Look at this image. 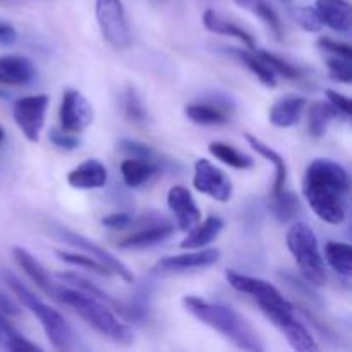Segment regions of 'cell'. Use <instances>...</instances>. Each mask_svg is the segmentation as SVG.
Returning a JSON list of instances; mask_svg holds the SVG:
<instances>
[{
    "mask_svg": "<svg viewBox=\"0 0 352 352\" xmlns=\"http://www.w3.org/2000/svg\"><path fill=\"white\" fill-rule=\"evenodd\" d=\"M349 186V174L342 165L329 158H316L305 172L302 195L318 219L339 226L346 220Z\"/></svg>",
    "mask_w": 352,
    "mask_h": 352,
    "instance_id": "1",
    "label": "cell"
},
{
    "mask_svg": "<svg viewBox=\"0 0 352 352\" xmlns=\"http://www.w3.org/2000/svg\"><path fill=\"white\" fill-rule=\"evenodd\" d=\"M182 306L189 315L195 316L206 327L226 337L230 344L241 351L263 352L265 346L261 344L258 333L251 329L250 323L232 308L220 302H210L198 296H186L182 298Z\"/></svg>",
    "mask_w": 352,
    "mask_h": 352,
    "instance_id": "2",
    "label": "cell"
},
{
    "mask_svg": "<svg viewBox=\"0 0 352 352\" xmlns=\"http://www.w3.org/2000/svg\"><path fill=\"white\" fill-rule=\"evenodd\" d=\"M50 298L62 302L67 308L74 309L91 329H95L96 332L102 333L107 339L119 344L133 342L134 333L129 329V325L120 322L116 316V313L110 309V306L102 302L100 299L86 294V292L79 291V289L62 284H55Z\"/></svg>",
    "mask_w": 352,
    "mask_h": 352,
    "instance_id": "3",
    "label": "cell"
},
{
    "mask_svg": "<svg viewBox=\"0 0 352 352\" xmlns=\"http://www.w3.org/2000/svg\"><path fill=\"white\" fill-rule=\"evenodd\" d=\"M3 280L9 285V289L12 291V294L16 296L17 301L24 306V308L30 309L38 320H40L41 327H43L45 333H47L48 340H50L52 346L57 351H71L76 347V333L71 329L67 322H65L64 316L57 311V309L50 308L48 305H45L40 298L33 294L16 275L9 274V272H3L2 274Z\"/></svg>",
    "mask_w": 352,
    "mask_h": 352,
    "instance_id": "4",
    "label": "cell"
},
{
    "mask_svg": "<svg viewBox=\"0 0 352 352\" xmlns=\"http://www.w3.org/2000/svg\"><path fill=\"white\" fill-rule=\"evenodd\" d=\"M287 248L308 284L316 285V287L327 284L325 260L320 251L316 234L308 223L298 222L289 229Z\"/></svg>",
    "mask_w": 352,
    "mask_h": 352,
    "instance_id": "5",
    "label": "cell"
},
{
    "mask_svg": "<svg viewBox=\"0 0 352 352\" xmlns=\"http://www.w3.org/2000/svg\"><path fill=\"white\" fill-rule=\"evenodd\" d=\"M263 315L275 325V329L280 330L291 347L298 352H311L318 351V344L313 339L309 330L296 318L294 306L291 302L277 306H261Z\"/></svg>",
    "mask_w": 352,
    "mask_h": 352,
    "instance_id": "6",
    "label": "cell"
},
{
    "mask_svg": "<svg viewBox=\"0 0 352 352\" xmlns=\"http://www.w3.org/2000/svg\"><path fill=\"white\" fill-rule=\"evenodd\" d=\"M96 21L103 38L116 50H124L131 45L129 21L120 0H96Z\"/></svg>",
    "mask_w": 352,
    "mask_h": 352,
    "instance_id": "7",
    "label": "cell"
},
{
    "mask_svg": "<svg viewBox=\"0 0 352 352\" xmlns=\"http://www.w3.org/2000/svg\"><path fill=\"white\" fill-rule=\"evenodd\" d=\"M48 95H31L16 100L12 107L14 122L17 124L23 136L31 143L40 141L41 129L45 126V116H47Z\"/></svg>",
    "mask_w": 352,
    "mask_h": 352,
    "instance_id": "8",
    "label": "cell"
},
{
    "mask_svg": "<svg viewBox=\"0 0 352 352\" xmlns=\"http://www.w3.org/2000/svg\"><path fill=\"white\" fill-rule=\"evenodd\" d=\"M52 230H54V234L58 239L71 244V246L78 248L82 253H88L89 256H93L95 260H98L100 263L105 265L110 270V274H116L117 277H120L124 282H127V284H133L134 282V275L133 272L129 270V267H127L122 260H119V256H113V254L110 253V251H107L105 248L98 246L95 241L88 239V237H85L82 234L74 232V230L67 229V227H55V229Z\"/></svg>",
    "mask_w": 352,
    "mask_h": 352,
    "instance_id": "9",
    "label": "cell"
},
{
    "mask_svg": "<svg viewBox=\"0 0 352 352\" xmlns=\"http://www.w3.org/2000/svg\"><path fill=\"white\" fill-rule=\"evenodd\" d=\"M58 117H60L62 131L79 134L91 126L95 112H93L91 103L79 89L67 88L62 95Z\"/></svg>",
    "mask_w": 352,
    "mask_h": 352,
    "instance_id": "10",
    "label": "cell"
},
{
    "mask_svg": "<svg viewBox=\"0 0 352 352\" xmlns=\"http://www.w3.org/2000/svg\"><path fill=\"white\" fill-rule=\"evenodd\" d=\"M196 191L210 196L215 201L227 203L232 198V182L227 177L226 172L220 170L217 165L206 158H199L195 164V177H192Z\"/></svg>",
    "mask_w": 352,
    "mask_h": 352,
    "instance_id": "11",
    "label": "cell"
},
{
    "mask_svg": "<svg viewBox=\"0 0 352 352\" xmlns=\"http://www.w3.org/2000/svg\"><path fill=\"white\" fill-rule=\"evenodd\" d=\"M226 278L234 291L251 296L260 308L261 306H277L289 302L277 287H274L270 282L263 280V278L250 277V275L239 274V272L234 270H227Z\"/></svg>",
    "mask_w": 352,
    "mask_h": 352,
    "instance_id": "12",
    "label": "cell"
},
{
    "mask_svg": "<svg viewBox=\"0 0 352 352\" xmlns=\"http://www.w3.org/2000/svg\"><path fill=\"white\" fill-rule=\"evenodd\" d=\"M220 260V251L217 248L208 250H198L192 253L174 254V256H165L153 267L155 274H184V272L203 270Z\"/></svg>",
    "mask_w": 352,
    "mask_h": 352,
    "instance_id": "13",
    "label": "cell"
},
{
    "mask_svg": "<svg viewBox=\"0 0 352 352\" xmlns=\"http://www.w3.org/2000/svg\"><path fill=\"white\" fill-rule=\"evenodd\" d=\"M167 203L170 212L174 213L175 223L181 230H191L192 227L198 226L201 220V212L192 198L191 191L184 186H174L167 195Z\"/></svg>",
    "mask_w": 352,
    "mask_h": 352,
    "instance_id": "14",
    "label": "cell"
},
{
    "mask_svg": "<svg viewBox=\"0 0 352 352\" xmlns=\"http://www.w3.org/2000/svg\"><path fill=\"white\" fill-rule=\"evenodd\" d=\"M36 76L33 62L21 55H2L0 57V85L23 86L31 82Z\"/></svg>",
    "mask_w": 352,
    "mask_h": 352,
    "instance_id": "15",
    "label": "cell"
},
{
    "mask_svg": "<svg viewBox=\"0 0 352 352\" xmlns=\"http://www.w3.org/2000/svg\"><path fill=\"white\" fill-rule=\"evenodd\" d=\"M107 167L96 158H89L85 160L81 165L72 168L67 175L69 186L76 189H98L103 188L107 182Z\"/></svg>",
    "mask_w": 352,
    "mask_h": 352,
    "instance_id": "16",
    "label": "cell"
},
{
    "mask_svg": "<svg viewBox=\"0 0 352 352\" xmlns=\"http://www.w3.org/2000/svg\"><path fill=\"white\" fill-rule=\"evenodd\" d=\"M315 9L330 30L337 33L351 31V3L347 0H316Z\"/></svg>",
    "mask_w": 352,
    "mask_h": 352,
    "instance_id": "17",
    "label": "cell"
},
{
    "mask_svg": "<svg viewBox=\"0 0 352 352\" xmlns=\"http://www.w3.org/2000/svg\"><path fill=\"white\" fill-rule=\"evenodd\" d=\"M172 232H174V226H172V223H151V226L131 234L129 237L120 241L117 246H119L120 250H146V248H153L157 246V244L164 243L165 239H168V237L172 236Z\"/></svg>",
    "mask_w": 352,
    "mask_h": 352,
    "instance_id": "18",
    "label": "cell"
},
{
    "mask_svg": "<svg viewBox=\"0 0 352 352\" xmlns=\"http://www.w3.org/2000/svg\"><path fill=\"white\" fill-rule=\"evenodd\" d=\"M12 256L14 260H16V263L23 268L24 274L33 280V284H36L45 294L50 296L57 282H54V278L48 275V272L45 270L43 265H41L30 251L19 246L12 248Z\"/></svg>",
    "mask_w": 352,
    "mask_h": 352,
    "instance_id": "19",
    "label": "cell"
},
{
    "mask_svg": "<svg viewBox=\"0 0 352 352\" xmlns=\"http://www.w3.org/2000/svg\"><path fill=\"white\" fill-rule=\"evenodd\" d=\"M306 105L308 100L302 96H287L272 107L268 119L275 127H292L301 120Z\"/></svg>",
    "mask_w": 352,
    "mask_h": 352,
    "instance_id": "20",
    "label": "cell"
},
{
    "mask_svg": "<svg viewBox=\"0 0 352 352\" xmlns=\"http://www.w3.org/2000/svg\"><path fill=\"white\" fill-rule=\"evenodd\" d=\"M184 112L188 119L198 126H222L230 120L227 105H219L213 102L189 103Z\"/></svg>",
    "mask_w": 352,
    "mask_h": 352,
    "instance_id": "21",
    "label": "cell"
},
{
    "mask_svg": "<svg viewBox=\"0 0 352 352\" xmlns=\"http://www.w3.org/2000/svg\"><path fill=\"white\" fill-rule=\"evenodd\" d=\"M244 138H246L250 146L253 148L260 157L267 158V160L275 167V181H274V191H272V195H278L280 191H284L285 181H287V164H285L284 157H282L280 153H277L274 148L265 144L260 138L253 136V134L246 133L244 134Z\"/></svg>",
    "mask_w": 352,
    "mask_h": 352,
    "instance_id": "22",
    "label": "cell"
},
{
    "mask_svg": "<svg viewBox=\"0 0 352 352\" xmlns=\"http://www.w3.org/2000/svg\"><path fill=\"white\" fill-rule=\"evenodd\" d=\"M120 174L127 188H140L158 174V165L150 158L129 157L120 164Z\"/></svg>",
    "mask_w": 352,
    "mask_h": 352,
    "instance_id": "23",
    "label": "cell"
},
{
    "mask_svg": "<svg viewBox=\"0 0 352 352\" xmlns=\"http://www.w3.org/2000/svg\"><path fill=\"white\" fill-rule=\"evenodd\" d=\"M223 230V220L217 215H210L203 223H198L191 229L184 241L181 243L182 250H201L220 236Z\"/></svg>",
    "mask_w": 352,
    "mask_h": 352,
    "instance_id": "24",
    "label": "cell"
},
{
    "mask_svg": "<svg viewBox=\"0 0 352 352\" xmlns=\"http://www.w3.org/2000/svg\"><path fill=\"white\" fill-rule=\"evenodd\" d=\"M55 277L60 280V284H65L69 285V287H74V289H79V291L86 292V294L93 296V298L100 299L102 302H105V305H109L110 308L116 309L117 313H120L122 316H127V308H124L120 302H117L116 299L110 298L109 294H107L105 291H102V289L98 287V285H95L93 282H89L88 278H85L82 275H78L74 274V272H60V274H57Z\"/></svg>",
    "mask_w": 352,
    "mask_h": 352,
    "instance_id": "25",
    "label": "cell"
},
{
    "mask_svg": "<svg viewBox=\"0 0 352 352\" xmlns=\"http://www.w3.org/2000/svg\"><path fill=\"white\" fill-rule=\"evenodd\" d=\"M203 24H205L206 30L212 31V33L237 38V40L243 41L250 50H254V48H256L253 36H251L246 30H243V28L237 26V24L230 23V21L223 19V17L220 16V14H217L213 9L205 10V14H203Z\"/></svg>",
    "mask_w": 352,
    "mask_h": 352,
    "instance_id": "26",
    "label": "cell"
},
{
    "mask_svg": "<svg viewBox=\"0 0 352 352\" xmlns=\"http://www.w3.org/2000/svg\"><path fill=\"white\" fill-rule=\"evenodd\" d=\"M230 54L236 55L261 82H263L267 88H275L277 86V78H275V72L268 67L263 62V58L256 54V48L254 50H243V48H230Z\"/></svg>",
    "mask_w": 352,
    "mask_h": 352,
    "instance_id": "27",
    "label": "cell"
},
{
    "mask_svg": "<svg viewBox=\"0 0 352 352\" xmlns=\"http://www.w3.org/2000/svg\"><path fill=\"white\" fill-rule=\"evenodd\" d=\"M325 260L337 275L349 280L352 275V248L349 244L336 243V241L327 243Z\"/></svg>",
    "mask_w": 352,
    "mask_h": 352,
    "instance_id": "28",
    "label": "cell"
},
{
    "mask_svg": "<svg viewBox=\"0 0 352 352\" xmlns=\"http://www.w3.org/2000/svg\"><path fill=\"white\" fill-rule=\"evenodd\" d=\"M236 6H239L241 9L248 10L253 16H256L258 19L263 21L277 38H282V23L278 14L275 12L274 7L267 2V0H232Z\"/></svg>",
    "mask_w": 352,
    "mask_h": 352,
    "instance_id": "29",
    "label": "cell"
},
{
    "mask_svg": "<svg viewBox=\"0 0 352 352\" xmlns=\"http://www.w3.org/2000/svg\"><path fill=\"white\" fill-rule=\"evenodd\" d=\"M208 151L217 160L229 165V167L237 168V170H248V168H253L254 165V160L250 155L241 153L236 148L227 143H222V141H213V143H210Z\"/></svg>",
    "mask_w": 352,
    "mask_h": 352,
    "instance_id": "30",
    "label": "cell"
},
{
    "mask_svg": "<svg viewBox=\"0 0 352 352\" xmlns=\"http://www.w3.org/2000/svg\"><path fill=\"white\" fill-rule=\"evenodd\" d=\"M337 110L333 109L330 103L325 102H315L309 109V120H308V127H309V134L315 140H320V138L325 136L327 129H329V124L332 122L333 117L337 116Z\"/></svg>",
    "mask_w": 352,
    "mask_h": 352,
    "instance_id": "31",
    "label": "cell"
},
{
    "mask_svg": "<svg viewBox=\"0 0 352 352\" xmlns=\"http://www.w3.org/2000/svg\"><path fill=\"white\" fill-rule=\"evenodd\" d=\"M270 208L278 220L287 222V220L294 219L296 213L299 212V199L296 198L294 192H289L284 189L278 195H272Z\"/></svg>",
    "mask_w": 352,
    "mask_h": 352,
    "instance_id": "32",
    "label": "cell"
},
{
    "mask_svg": "<svg viewBox=\"0 0 352 352\" xmlns=\"http://www.w3.org/2000/svg\"><path fill=\"white\" fill-rule=\"evenodd\" d=\"M55 254H57L58 260L65 261V263L69 265H76V267H82V268H88V270L95 272V274L98 275H105V277H109L110 275V270L105 267L103 263H100L98 260H95L93 256H89L88 253H67V251H60L57 250L55 251Z\"/></svg>",
    "mask_w": 352,
    "mask_h": 352,
    "instance_id": "33",
    "label": "cell"
},
{
    "mask_svg": "<svg viewBox=\"0 0 352 352\" xmlns=\"http://www.w3.org/2000/svg\"><path fill=\"white\" fill-rule=\"evenodd\" d=\"M256 54L263 58L265 64H267L268 67L275 72V74H280L287 79H298L299 76H301V69H298L296 65L289 64V62H285L284 58L277 57V55L268 54V52H261V50H258V48H256Z\"/></svg>",
    "mask_w": 352,
    "mask_h": 352,
    "instance_id": "34",
    "label": "cell"
},
{
    "mask_svg": "<svg viewBox=\"0 0 352 352\" xmlns=\"http://www.w3.org/2000/svg\"><path fill=\"white\" fill-rule=\"evenodd\" d=\"M327 67H329L330 78L336 79V81L344 82V85H351L352 81V65L351 58L344 57H330L327 60Z\"/></svg>",
    "mask_w": 352,
    "mask_h": 352,
    "instance_id": "35",
    "label": "cell"
},
{
    "mask_svg": "<svg viewBox=\"0 0 352 352\" xmlns=\"http://www.w3.org/2000/svg\"><path fill=\"white\" fill-rule=\"evenodd\" d=\"M294 17L299 23V26L305 31H308V33H318L323 28L318 12H316V9H311V7H298Z\"/></svg>",
    "mask_w": 352,
    "mask_h": 352,
    "instance_id": "36",
    "label": "cell"
},
{
    "mask_svg": "<svg viewBox=\"0 0 352 352\" xmlns=\"http://www.w3.org/2000/svg\"><path fill=\"white\" fill-rule=\"evenodd\" d=\"M124 110H126V116L136 122L146 119V109H144L143 102L134 89H127L124 93Z\"/></svg>",
    "mask_w": 352,
    "mask_h": 352,
    "instance_id": "37",
    "label": "cell"
},
{
    "mask_svg": "<svg viewBox=\"0 0 352 352\" xmlns=\"http://www.w3.org/2000/svg\"><path fill=\"white\" fill-rule=\"evenodd\" d=\"M117 146H119L120 151H124V153L129 155V157L150 158V160H153V157H155L153 150H151L148 144L141 143V141H136V140H120Z\"/></svg>",
    "mask_w": 352,
    "mask_h": 352,
    "instance_id": "38",
    "label": "cell"
},
{
    "mask_svg": "<svg viewBox=\"0 0 352 352\" xmlns=\"http://www.w3.org/2000/svg\"><path fill=\"white\" fill-rule=\"evenodd\" d=\"M48 138H50L52 144L57 148H60V150H65V151H72L76 150V148H79V144H81V140H79L76 134L72 133H67V131H50V134H48Z\"/></svg>",
    "mask_w": 352,
    "mask_h": 352,
    "instance_id": "39",
    "label": "cell"
},
{
    "mask_svg": "<svg viewBox=\"0 0 352 352\" xmlns=\"http://www.w3.org/2000/svg\"><path fill=\"white\" fill-rule=\"evenodd\" d=\"M318 47L322 50H325L327 54H332L336 57H344V58H351L352 57V48L351 45L342 43V41H336L332 38H320L318 40Z\"/></svg>",
    "mask_w": 352,
    "mask_h": 352,
    "instance_id": "40",
    "label": "cell"
},
{
    "mask_svg": "<svg viewBox=\"0 0 352 352\" xmlns=\"http://www.w3.org/2000/svg\"><path fill=\"white\" fill-rule=\"evenodd\" d=\"M327 98H329V103L344 117H351L352 113V102L351 98H347L342 93L336 91V89H327L325 91Z\"/></svg>",
    "mask_w": 352,
    "mask_h": 352,
    "instance_id": "41",
    "label": "cell"
},
{
    "mask_svg": "<svg viewBox=\"0 0 352 352\" xmlns=\"http://www.w3.org/2000/svg\"><path fill=\"white\" fill-rule=\"evenodd\" d=\"M131 222H133V217L126 212L110 213L102 219V223L109 229H126L127 226H131Z\"/></svg>",
    "mask_w": 352,
    "mask_h": 352,
    "instance_id": "42",
    "label": "cell"
},
{
    "mask_svg": "<svg viewBox=\"0 0 352 352\" xmlns=\"http://www.w3.org/2000/svg\"><path fill=\"white\" fill-rule=\"evenodd\" d=\"M17 40V31L12 24L0 23V45H12Z\"/></svg>",
    "mask_w": 352,
    "mask_h": 352,
    "instance_id": "43",
    "label": "cell"
},
{
    "mask_svg": "<svg viewBox=\"0 0 352 352\" xmlns=\"http://www.w3.org/2000/svg\"><path fill=\"white\" fill-rule=\"evenodd\" d=\"M0 311H2L6 316L7 315L16 316V315H19L21 309H19V306L12 301V299H9L6 294H2V292H0Z\"/></svg>",
    "mask_w": 352,
    "mask_h": 352,
    "instance_id": "44",
    "label": "cell"
},
{
    "mask_svg": "<svg viewBox=\"0 0 352 352\" xmlns=\"http://www.w3.org/2000/svg\"><path fill=\"white\" fill-rule=\"evenodd\" d=\"M3 138H6V133H3L2 126H0V143H2V141H3Z\"/></svg>",
    "mask_w": 352,
    "mask_h": 352,
    "instance_id": "45",
    "label": "cell"
},
{
    "mask_svg": "<svg viewBox=\"0 0 352 352\" xmlns=\"http://www.w3.org/2000/svg\"><path fill=\"white\" fill-rule=\"evenodd\" d=\"M0 98H9V95H7V93L3 91V89H0Z\"/></svg>",
    "mask_w": 352,
    "mask_h": 352,
    "instance_id": "46",
    "label": "cell"
},
{
    "mask_svg": "<svg viewBox=\"0 0 352 352\" xmlns=\"http://www.w3.org/2000/svg\"><path fill=\"white\" fill-rule=\"evenodd\" d=\"M157 2H164V0H157Z\"/></svg>",
    "mask_w": 352,
    "mask_h": 352,
    "instance_id": "47",
    "label": "cell"
}]
</instances>
